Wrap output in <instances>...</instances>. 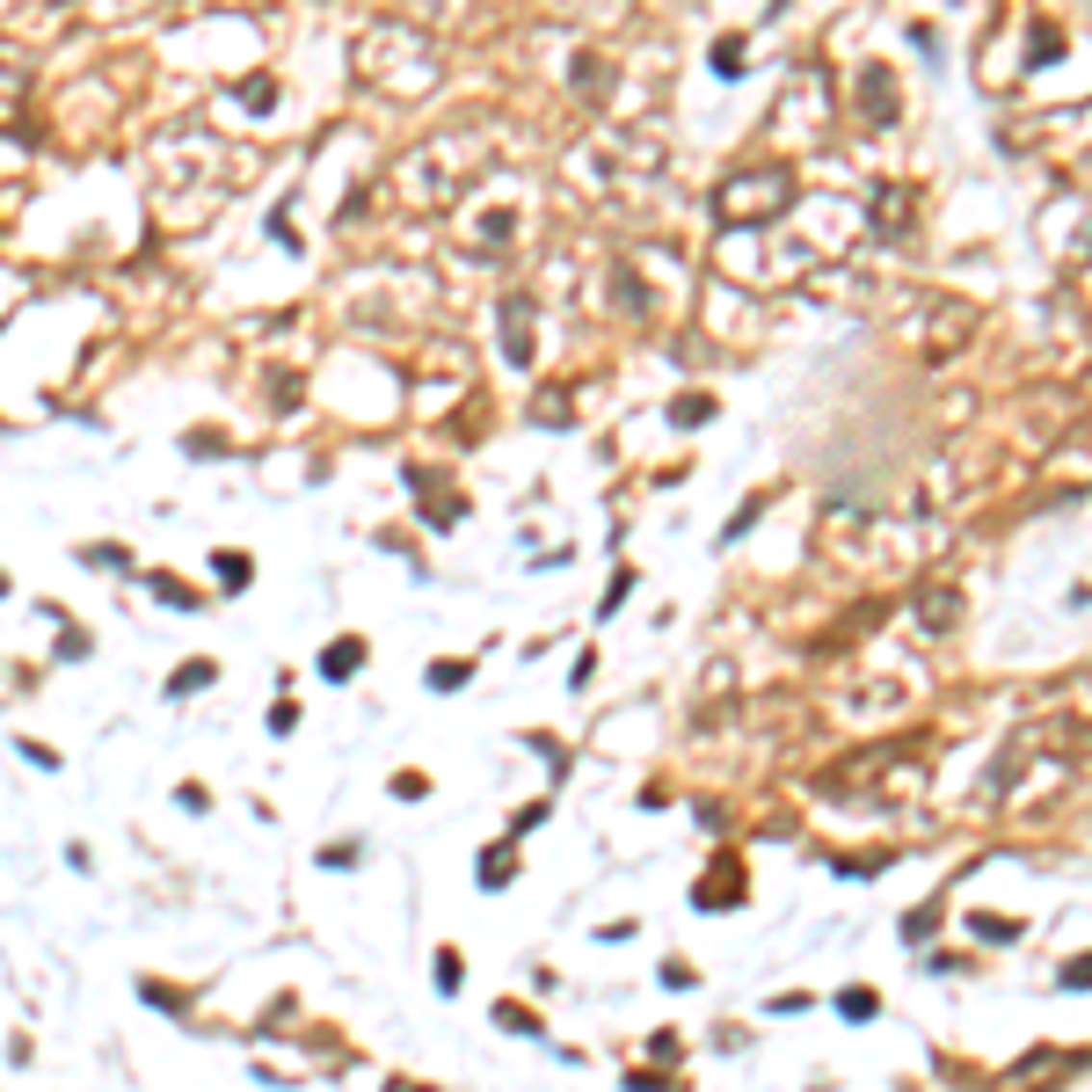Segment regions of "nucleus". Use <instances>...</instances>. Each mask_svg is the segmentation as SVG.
Masks as SVG:
<instances>
[{"instance_id":"nucleus-1","label":"nucleus","mask_w":1092,"mask_h":1092,"mask_svg":"<svg viewBox=\"0 0 1092 1092\" xmlns=\"http://www.w3.org/2000/svg\"><path fill=\"white\" fill-rule=\"evenodd\" d=\"M357 656H364V641H328V656H321V678H357Z\"/></svg>"},{"instance_id":"nucleus-2","label":"nucleus","mask_w":1092,"mask_h":1092,"mask_svg":"<svg viewBox=\"0 0 1092 1092\" xmlns=\"http://www.w3.org/2000/svg\"><path fill=\"white\" fill-rule=\"evenodd\" d=\"M838 1012H845V1020H874V1012H881V991L852 983V991H838Z\"/></svg>"},{"instance_id":"nucleus-3","label":"nucleus","mask_w":1092,"mask_h":1092,"mask_svg":"<svg viewBox=\"0 0 1092 1092\" xmlns=\"http://www.w3.org/2000/svg\"><path fill=\"white\" fill-rule=\"evenodd\" d=\"M743 66V37H721V44H714V73H736Z\"/></svg>"},{"instance_id":"nucleus-4","label":"nucleus","mask_w":1092,"mask_h":1092,"mask_svg":"<svg viewBox=\"0 0 1092 1092\" xmlns=\"http://www.w3.org/2000/svg\"><path fill=\"white\" fill-rule=\"evenodd\" d=\"M627 590H634V568H619V576H612V590H605V605H597V612L612 619V612H619V605H627Z\"/></svg>"},{"instance_id":"nucleus-5","label":"nucleus","mask_w":1092,"mask_h":1092,"mask_svg":"<svg viewBox=\"0 0 1092 1092\" xmlns=\"http://www.w3.org/2000/svg\"><path fill=\"white\" fill-rule=\"evenodd\" d=\"M503 874H517V860H510V852H488V860H481V881H488V889H496V881Z\"/></svg>"},{"instance_id":"nucleus-6","label":"nucleus","mask_w":1092,"mask_h":1092,"mask_svg":"<svg viewBox=\"0 0 1092 1092\" xmlns=\"http://www.w3.org/2000/svg\"><path fill=\"white\" fill-rule=\"evenodd\" d=\"M496 1020H503V1027H517V1034H539V1020H532L525 1005H496Z\"/></svg>"},{"instance_id":"nucleus-7","label":"nucleus","mask_w":1092,"mask_h":1092,"mask_svg":"<svg viewBox=\"0 0 1092 1092\" xmlns=\"http://www.w3.org/2000/svg\"><path fill=\"white\" fill-rule=\"evenodd\" d=\"M707 415H714V401H707V394H692V401H678V423H707Z\"/></svg>"},{"instance_id":"nucleus-8","label":"nucleus","mask_w":1092,"mask_h":1092,"mask_svg":"<svg viewBox=\"0 0 1092 1092\" xmlns=\"http://www.w3.org/2000/svg\"><path fill=\"white\" fill-rule=\"evenodd\" d=\"M459 976H466V969H459V954H445V961H437V991H459Z\"/></svg>"}]
</instances>
